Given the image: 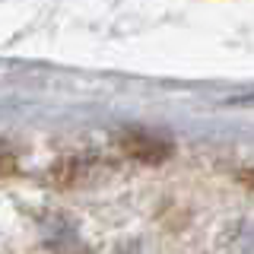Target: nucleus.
I'll use <instances>...</instances> for the list:
<instances>
[{
    "instance_id": "nucleus-1",
    "label": "nucleus",
    "mask_w": 254,
    "mask_h": 254,
    "mask_svg": "<svg viewBox=\"0 0 254 254\" xmlns=\"http://www.w3.org/2000/svg\"><path fill=\"white\" fill-rule=\"evenodd\" d=\"M121 146L130 156L143 159V162H162V159L172 153V143L156 137V133H149V130H127V133H121Z\"/></svg>"
}]
</instances>
